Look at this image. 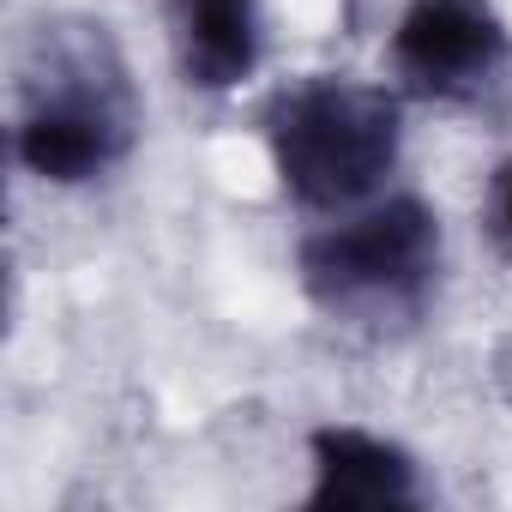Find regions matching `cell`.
<instances>
[{
    "label": "cell",
    "instance_id": "6da1fadb",
    "mask_svg": "<svg viewBox=\"0 0 512 512\" xmlns=\"http://www.w3.org/2000/svg\"><path fill=\"white\" fill-rule=\"evenodd\" d=\"M139 91L103 19H43L19 61L13 151L49 187H79L127 163Z\"/></svg>",
    "mask_w": 512,
    "mask_h": 512
},
{
    "label": "cell",
    "instance_id": "7a4b0ae2",
    "mask_svg": "<svg viewBox=\"0 0 512 512\" xmlns=\"http://www.w3.org/2000/svg\"><path fill=\"white\" fill-rule=\"evenodd\" d=\"M440 217L428 199L398 193L386 205H368L362 217H344L302 241L296 272L320 314L362 326V332H398L416 326L440 290Z\"/></svg>",
    "mask_w": 512,
    "mask_h": 512
},
{
    "label": "cell",
    "instance_id": "3957f363",
    "mask_svg": "<svg viewBox=\"0 0 512 512\" xmlns=\"http://www.w3.org/2000/svg\"><path fill=\"white\" fill-rule=\"evenodd\" d=\"M404 145L398 97L362 79H302L266 109V151L278 187L302 211H344L368 199Z\"/></svg>",
    "mask_w": 512,
    "mask_h": 512
},
{
    "label": "cell",
    "instance_id": "277c9868",
    "mask_svg": "<svg viewBox=\"0 0 512 512\" xmlns=\"http://www.w3.org/2000/svg\"><path fill=\"white\" fill-rule=\"evenodd\" d=\"M392 73L440 109H494L512 91V31L494 0H410L392 31Z\"/></svg>",
    "mask_w": 512,
    "mask_h": 512
},
{
    "label": "cell",
    "instance_id": "5b68a950",
    "mask_svg": "<svg viewBox=\"0 0 512 512\" xmlns=\"http://www.w3.org/2000/svg\"><path fill=\"white\" fill-rule=\"evenodd\" d=\"M308 500L314 512H404L422 506V470L416 458L368 428L326 422L308 434Z\"/></svg>",
    "mask_w": 512,
    "mask_h": 512
},
{
    "label": "cell",
    "instance_id": "8992f818",
    "mask_svg": "<svg viewBox=\"0 0 512 512\" xmlns=\"http://www.w3.org/2000/svg\"><path fill=\"white\" fill-rule=\"evenodd\" d=\"M169 49L193 91H235L266 49L260 0H169Z\"/></svg>",
    "mask_w": 512,
    "mask_h": 512
},
{
    "label": "cell",
    "instance_id": "52a82bcc",
    "mask_svg": "<svg viewBox=\"0 0 512 512\" xmlns=\"http://www.w3.org/2000/svg\"><path fill=\"white\" fill-rule=\"evenodd\" d=\"M488 235L512 253V157L494 169V181H488Z\"/></svg>",
    "mask_w": 512,
    "mask_h": 512
}]
</instances>
